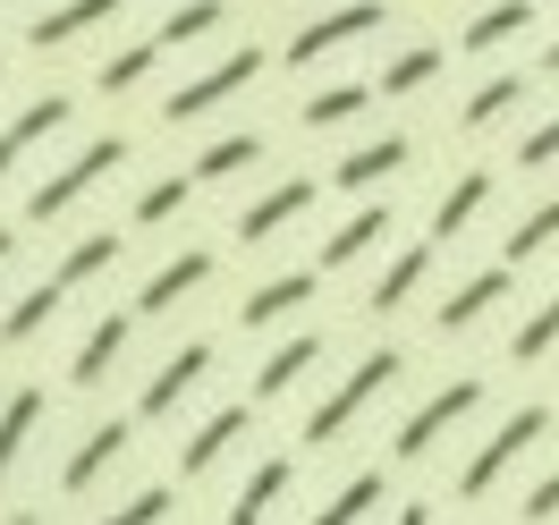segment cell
Listing matches in <instances>:
<instances>
[{"mask_svg": "<svg viewBox=\"0 0 559 525\" xmlns=\"http://www.w3.org/2000/svg\"><path fill=\"white\" fill-rule=\"evenodd\" d=\"M518 162H525V170H543V162H559V119H543V128H534V136L518 144Z\"/></svg>", "mask_w": 559, "mask_h": 525, "instance_id": "cell-37", "label": "cell"}, {"mask_svg": "<svg viewBox=\"0 0 559 525\" xmlns=\"http://www.w3.org/2000/svg\"><path fill=\"white\" fill-rule=\"evenodd\" d=\"M238 432H246V407H221V416H212L204 432L187 441V457H178V466H187V475H204V466H212V457H221V450H229Z\"/></svg>", "mask_w": 559, "mask_h": 525, "instance_id": "cell-16", "label": "cell"}, {"mask_svg": "<svg viewBox=\"0 0 559 525\" xmlns=\"http://www.w3.org/2000/svg\"><path fill=\"white\" fill-rule=\"evenodd\" d=\"M314 297V272H288V281H272V288H254L238 314H246V331H263V322H280L288 306H306Z\"/></svg>", "mask_w": 559, "mask_h": 525, "instance_id": "cell-9", "label": "cell"}, {"mask_svg": "<svg viewBox=\"0 0 559 525\" xmlns=\"http://www.w3.org/2000/svg\"><path fill=\"white\" fill-rule=\"evenodd\" d=\"M60 297H69L60 281H43L35 297H17V306H9V322H0V339H35L43 322H51V306H60Z\"/></svg>", "mask_w": 559, "mask_h": 525, "instance_id": "cell-22", "label": "cell"}, {"mask_svg": "<svg viewBox=\"0 0 559 525\" xmlns=\"http://www.w3.org/2000/svg\"><path fill=\"white\" fill-rule=\"evenodd\" d=\"M204 272H212V254H178L170 272H153V281H144V297H136V306H144V314H162V306H178V297L204 281Z\"/></svg>", "mask_w": 559, "mask_h": 525, "instance_id": "cell-11", "label": "cell"}, {"mask_svg": "<svg viewBox=\"0 0 559 525\" xmlns=\"http://www.w3.org/2000/svg\"><path fill=\"white\" fill-rule=\"evenodd\" d=\"M280 491H288V457H272V466H254V484L238 491V509H229V517H238V525H254V517H263V509L280 500Z\"/></svg>", "mask_w": 559, "mask_h": 525, "instance_id": "cell-24", "label": "cell"}, {"mask_svg": "<svg viewBox=\"0 0 559 525\" xmlns=\"http://www.w3.org/2000/svg\"><path fill=\"white\" fill-rule=\"evenodd\" d=\"M35 416H43V390H17V398L0 407V475L17 466V450H26V432H35Z\"/></svg>", "mask_w": 559, "mask_h": 525, "instance_id": "cell-18", "label": "cell"}, {"mask_svg": "<svg viewBox=\"0 0 559 525\" xmlns=\"http://www.w3.org/2000/svg\"><path fill=\"white\" fill-rule=\"evenodd\" d=\"M60 119H69V103H35L26 119H9V128H0V170H9V162H17V153H26L35 136H51Z\"/></svg>", "mask_w": 559, "mask_h": 525, "instance_id": "cell-20", "label": "cell"}, {"mask_svg": "<svg viewBox=\"0 0 559 525\" xmlns=\"http://www.w3.org/2000/svg\"><path fill=\"white\" fill-rule=\"evenodd\" d=\"M543 69H559V43H551V51H543Z\"/></svg>", "mask_w": 559, "mask_h": 525, "instance_id": "cell-41", "label": "cell"}, {"mask_svg": "<svg viewBox=\"0 0 559 525\" xmlns=\"http://www.w3.org/2000/svg\"><path fill=\"white\" fill-rule=\"evenodd\" d=\"M500 297H509V272H475V281H466L450 306H441V331H466V322L484 314V306H500Z\"/></svg>", "mask_w": 559, "mask_h": 525, "instance_id": "cell-15", "label": "cell"}, {"mask_svg": "<svg viewBox=\"0 0 559 525\" xmlns=\"http://www.w3.org/2000/svg\"><path fill=\"white\" fill-rule=\"evenodd\" d=\"M416 281H424V246H416V254H399V263L382 272V288H373V306H382V314H390V306H407V297H416Z\"/></svg>", "mask_w": 559, "mask_h": 525, "instance_id": "cell-26", "label": "cell"}, {"mask_svg": "<svg viewBox=\"0 0 559 525\" xmlns=\"http://www.w3.org/2000/svg\"><path fill=\"white\" fill-rule=\"evenodd\" d=\"M153 51H162V35H153V43H136V51H119V60L103 69V85H110V94H128V85H136V76L153 69Z\"/></svg>", "mask_w": 559, "mask_h": 525, "instance_id": "cell-33", "label": "cell"}, {"mask_svg": "<svg viewBox=\"0 0 559 525\" xmlns=\"http://www.w3.org/2000/svg\"><path fill=\"white\" fill-rule=\"evenodd\" d=\"M551 238H559V204H543V212H534V220L518 229V238H509V263H525V254H543Z\"/></svg>", "mask_w": 559, "mask_h": 525, "instance_id": "cell-32", "label": "cell"}, {"mask_svg": "<svg viewBox=\"0 0 559 525\" xmlns=\"http://www.w3.org/2000/svg\"><path fill=\"white\" fill-rule=\"evenodd\" d=\"M119 450H128V423H103V432H85V450L69 457V491H85V484H94V475H103Z\"/></svg>", "mask_w": 559, "mask_h": 525, "instance_id": "cell-17", "label": "cell"}, {"mask_svg": "<svg viewBox=\"0 0 559 525\" xmlns=\"http://www.w3.org/2000/svg\"><path fill=\"white\" fill-rule=\"evenodd\" d=\"M119 517H128V525H153V517H170V491H162V484H153V491H136V500H128Z\"/></svg>", "mask_w": 559, "mask_h": 525, "instance_id": "cell-38", "label": "cell"}, {"mask_svg": "<svg viewBox=\"0 0 559 525\" xmlns=\"http://www.w3.org/2000/svg\"><path fill=\"white\" fill-rule=\"evenodd\" d=\"M432 69H441V51H407V60H390V76H382V85H390V94H416V85H424Z\"/></svg>", "mask_w": 559, "mask_h": 525, "instance_id": "cell-34", "label": "cell"}, {"mask_svg": "<svg viewBox=\"0 0 559 525\" xmlns=\"http://www.w3.org/2000/svg\"><path fill=\"white\" fill-rule=\"evenodd\" d=\"M543 432H551V416H543V407H518V416H509V423H500V432L484 441V457L466 466V484H457V491H466V500H484V491L500 484V466H509V457H525L534 441H543Z\"/></svg>", "mask_w": 559, "mask_h": 525, "instance_id": "cell-2", "label": "cell"}, {"mask_svg": "<svg viewBox=\"0 0 559 525\" xmlns=\"http://www.w3.org/2000/svg\"><path fill=\"white\" fill-rule=\"evenodd\" d=\"M373 238H390V212H356L348 229H340V238L322 246V263L340 272V263H356V254H365V246H373Z\"/></svg>", "mask_w": 559, "mask_h": 525, "instance_id": "cell-23", "label": "cell"}, {"mask_svg": "<svg viewBox=\"0 0 559 525\" xmlns=\"http://www.w3.org/2000/svg\"><path fill=\"white\" fill-rule=\"evenodd\" d=\"M110 254H119V238H85V246H69V263H60V288H76V281H94Z\"/></svg>", "mask_w": 559, "mask_h": 525, "instance_id": "cell-30", "label": "cell"}, {"mask_svg": "<svg viewBox=\"0 0 559 525\" xmlns=\"http://www.w3.org/2000/svg\"><path fill=\"white\" fill-rule=\"evenodd\" d=\"M128 348V314H110V322H94V339L76 348V365H69V382H103L110 373V356Z\"/></svg>", "mask_w": 559, "mask_h": 525, "instance_id": "cell-14", "label": "cell"}, {"mask_svg": "<svg viewBox=\"0 0 559 525\" xmlns=\"http://www.w3.org/2000/svg\"><path fill=\"white\" fill-rule=\"evenodd\" d=\"M373 500H382V475H356V484L340 491V500H331V509H322V525H348V517H365V509H373Z\"/></svg>", "mask_w": 559, "mask_h": 525, "instance_id": "cell-31", "label": "cell"}, {"mask_svg": "<svg viewBox=\"0 0 559 525\" xmlns=\"http://www.w3.org/2000/svg\"><path fill=\"white\" fill-rule=\"evenodd\" d=\"M356 110H365V85H331V94L306 103V128H340V119H356Z\"/></svg>", "mask_w": 559, "mask_h": 525, "instance_id": "cell-27", "label": "cell"}, {"mask_svg": "<svg viewBox=\"0 0 559 525\" xmlns=\"http://www.w3.org/2000/svg\"><path fill=\"white\" fill-rule=\"evenodd\" d=\"M509 103H525V85H518V76H491L484 94L466 103V128H491V119H500V110H509Z\"/></svg>", "mask_w": 559, "mask_h": 525, "instance_id": "cell-29", "label": "cell"}, {"mask_svg": "<svg viewBox=\"0 0 559 525\" xmlns=\"http://www.w3.org/2000/svg\"><path fill=\"white\" fill-rule=\"evenodd\" d=\"M322 356V339H288V348L272 356V365H263V373H254V398H280V390L297 382V373H306V365H314Z\"/></svg>", "mask_w": 559, "mask_h": 525, "instance_id": "cell-21", "label": "cell"}, {"mask_svg": "<svg viewBox=\"0 0 559 525\" xmlns=\"http://www.w3.org/2000/svg\"><path fill=\"white\" fill-rule=\"evenodd\" d=\"M525 26H534V9H525V0H500V9H484V17L466 26V51H500V43H518Z\"/></svg>", "mask_w": 559, "mask_h": 525, "instance_id": "cell-12", "label": "cell"}, {"mask_svg": "<svg viewBox=\"0 0 559 525\" xmlns=\"http://www.w3.org/2000/svg\"><path fill=\"white\" fill-rule=\"evenodd\" d=\"M399 162H407V144H399V136H382V144H356V153H348V162H340L331 178H340V187H382V178L399 170Z\"/></svg>", "mask_w": 559, "mask_h": 525, "instance_id": "cell-10", "label": "cell"}, {"mask_svg": "<svg viewBox=\"0 0 559 525\" xmlns=\"http://www.w3.org/2000/svg\"><path fill=\"white\" fill-rule=\"evenodd\" d=\"M306 204H314V178H288V187H272V195H263V204H254V212L238 220V238H246V246H263V238L280 229V220H297Z\"/></svg>", "mask_w": 559, "mask_h": 525, "instance_id": "cell-8", "label": "cell"}, {"mask_svg": "<svg viewBox=\"0 0 559 525\" xmlns=\"http://www.w3.org/2000/svg\"><path fill=\"white\" fill-rule=\"evenodd\" d=\"M475 398H484V382H450L441 398H424L416 416L399 423V457H424V450H432V441H441L457 416H466V407H475Z\"/></svg>", "mask_w": 559, "mask_h": 525, "instance_id": "cell-5", "label": "cell"}, {"mask_svg": "<svg viewBox=\"0 0 559 525\" xmlns=\"http://www.w3.org/2000/svg\"><path fill=\"white\" fill-rule=\"evenodd\" d=\"M212 26H221V0H187L170 26H162V43H204Z\"/></svg>", "mask_w": 559, "mask_h": 525, "instance_id": "cell-28", "label": "cell"}, {"mask_svg": "<svg viewBox=\"0 0 559 525\" xmlns=\"http://www.w3.org/2000/svg\"><path fill=\"white\" fill-rule=\"evenodd\" d=\"M551 339H559V297H551V306H543V314H534V322L518 331V356H543Z\"/></svg>", "mask_w": 559, "mask_h": 525, "instance_id": "cell-36", "label": "cell"}, {"mask_svg": "<svg viewBox=\"0 0 559 525\" xmlns=\"http://www.w3.org/2000/svg\"><path fill=\"white\" fill-rule=\"evenodd\" d=\"M178 204H187V178H162V187H144V204H136V220H170Z\"/></svg>", "mask_w": 559, "mask_h": 525, "instance_id": "cell-35", "label": "cell"}, {"mask_svg": "<svg viewBox=\"0 0 559 525\" xmlns=\"http://www.w3.org/2000/svg\"><path fill=\"white\" fill-rule=\"evenodd\" d=\"M399 373H407V365H399V348H373V356H365V365L348 373V382H340V398H331V407L306 423V441H340V432H348V416L365 407V398H373V390H390Z\"/></svg>", "mask_w": 559, "mask_h": 525, "instance_id": "cell-1", "label": "cell"}, {"mask_svg": "<svg viewBox=\"0 0 559 525\" xmlns=\"http://www.w3.org/2000/svg\"><path fill=\"white\" fill-rule=\"evenodd\" d=\"M484 195H491V178H484V170H466L450 195H441V212H432V238H457V229L484 212Z\"/></svg>", "mask_w": 559, "mask_h": 525, "instance_id": "cell-13", "label": "cell"}, {"mask_svg": "<svg viewBox=\"0 0 559 525\" xmlns=\"http://www.w3.org/2000/svg\"><path fill=\"white\" fill-rule=\"evenodd\" d=\"M254 76H263V51H238V60H221L212 76H195V85H178V94H170L162 110H170V119H204L212 103H229V94H238V85H254Z\"/></svg>", "mask_w": 559, "mask_h": 525, "instance_id": "cell-4", "label": "cell"}, {"mask_svg": "<svg viewBox=\"0 0 559 525\" xmlns=\"http://www.w3.org/2000/svg\"><path fill=\"white\" fill-rule=\"evenodd\" d=\"M119 162H128V144H119V136L85 144V153H76V162H69L60 178H51V187H35V204H26V212H35V220H51V212H69L76 195H85V187H94L103 170H119Z\"/></svg>", "mask_w": 559, "mask_h": 525, "instance_id": "cell-3", "label": "cell"}, {"mask_svg": "<svg viewBox=\"0 0 559 525\" xmlns=\"http://www.w3.org/2000/svg\"><path fill=\"white\" fill-rule=\"evenodd\" d=\"M254 162H263V136H221L204 162H195V178H229V170H254Z\"/></svg>", "mask_w": 559, "mask_h": 525, "instance_id": "cell-25", "label": "cell"}, {"mask_svg": "<svg viewBox=\"0 0 559 525\" xmlns=\"http://www.w3.org/2000/svg\"><path fill=\"white\" fill-rule=\"evenodd\" d=\"M525 517H559V475H543V484H534V500H525Z\"/></svg>", "mask_w": 559, "mask_h": 525, "instance_id": "cell-39", "label": "cell"}, {"mask_svg": "<svg viewBox=\"0 0 559 525\" xmlns=\"http://www.w3.org/2000/svg\"><path fill=\"white\" fill-rule=\"evenodd\" d=\"M9 246H17V238H9V229H0V263H9Z\"/></svg>", "mask_w": 559, "mask_h": 525, "instance_id": "cell-40", "label": "cell"}, {"mask_svg": "<svg viewBox=\"0 0 559 525\" xmlns=\"http://www.w3.org/2000/svg\"><path fill=\"white\" fill-rule=\"evenodd\" d=\"M373 26H382V9H373V0H356V9H331V17H314L306 35L288 43V60L306 69V60H322V51H340V43H356V35H373Z\"/></svg>", "mask_w": 559, "mask_h": 525, "instance_id": "cell-6", "label": "cell"}, {"mask_svg": "<svg viewBox=\"0 0 559 525\" xmlns=\"http://www.w3.org/2000/svg\"><path fill=\"white\" fill-rule=\"evenodd\" d=\"M204 365H212V348H204V339H195V348H178L170 365H162V373L144 382V407H136V416H170L178 398L195 390V373H204Z\"/></svg>", "mask_w": 559, "mask_h": 525, "instance_id": "cell-7", "label": "cell"}, {"mask_svg": "<svg viewBox=\"0 0 559 525\" xmlns=\"http://www.w3.org/2000/svg\"><path fill=\"white\" fill-rule=\"evenodd\" d=\"M110 9H119V0H69V9H51V17L35 26V43L51 51V43H69V35H85V26H103Z\"/></svg>", "mask_w": 559, "mask_h": 525, "instance_id": "cell-19", "label": "cell"}]
</instances>
